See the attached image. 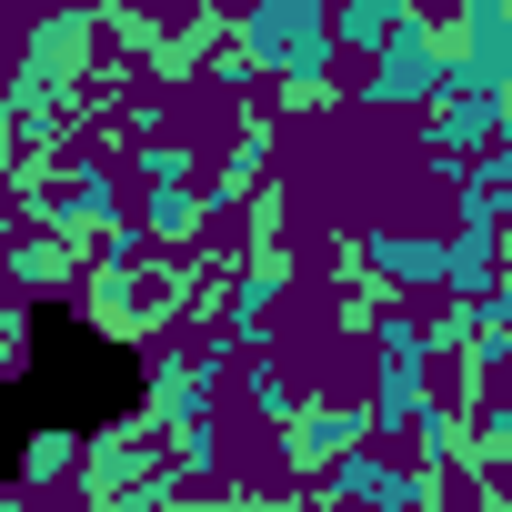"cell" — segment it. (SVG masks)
I'll list each match as a JSON object with an SVG mask.
<instances>
[{
  "mask_svg": "<svg viewBox=\"0 0 512 512\" xmlns=\"http://www.w3.org/2000/svg\"><path fill=\"white\" fill-rule=\"evenodd\" d=\"M141 392V362L121 342H101L91 322L71 312H41L31 322V362L0 382V492H11V472L41 452V442H71V432H101L121 422Z\"/></svg>",
  "mask_w": 512,
  "mask_h": 512,
  "instance_id": "6da1fadb",
  "label": "cell"
}]
</instances>
